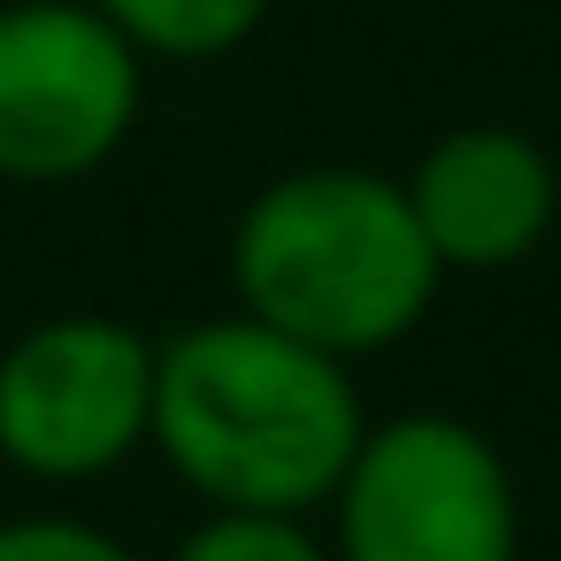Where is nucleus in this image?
Wrapping results in <instances>:
<instances>
[{"label": "nucleus", "instance_id": "nucleus-9", "mask_svg": "<svg viewBox=\"0 0 561 561\" xmlns=\"http://www.w3.org/2000/svg\"><path fill=\"white\" fill-rule=\"evenodd\" d=\"M0 561H131V546L70 515H16L0 523Z\"/></svg>", "mask_w": 561, "mask_h": 561}, {"label": "nucleus", "instance_id": "nucleus-4", "mask_svg": "<svg viewBox=\"0 0 561 561\" xmlns=\"http://www.w3.org/2000/svg\"><path fill=\"white\" fill-rule=\"evenodd\" d=\"M154 438V346L108 316H55L0 354V461L78 484Z\"/></svg>", "mask_w": 561, "mask_h": 561}, {"label": "nucleus", "instance_id": "nucleus-7", "mask_svg": "<svg viewBox=\"0 0 561 561\" xmlns=\"http://www.w3.org/2000/svg\"><path fill=\"white\" fill-rule=\"evenodd\" d=\"M93 9L139 47V55H170V62H208L231 55L270 0H93Z\"/></svg>", "mask_w": 561, "mask_h": 561}, {"label": "nucleus", "instance_id": "nucleus-1", "mask_svg": "<svg viewBox=\"0 0 561 561\" xmlns=\"http://www.w3.org/2000/svg\"><path fill=\"white\" fill-rule=\"evenodd\" d=\"M154 446L216 507L300 515L354 469L362 400L339 354L231 316L154 354Z\"/></svg>", "mask_w": 561, "mask_h": 561}, {"label": "nucleus", "instance_id": "nucleus-8", "mask_svg": "<svg viewBox=\"0 0 561 561\" xmlns=\"http://www.w3.org/2000/svg\"><path fill=\"white\" fill-rule=\"evenodd\" d=\"M170 561H323V546L293 515H254V507H216Z\"/></svg>", "mask_w": 561, "mask_h": 561}, {"label": "nucleus", "instance_id": "nucleus-2", "mask_svg": "<svg viewBox=\"0 0 561 561\" xmlns=\"http://www.w3.org/2000/svg\"><path fill=\"white\" fill-rule=\"evenodd\" d=\"M231 277L254 323L316 354H369L423 316L438 254L400 185L369 170H300L247 208Z\"/></svg>", "mask_w": 561, "mask_h": 561}, {"label": "nucleus", "instance_id": "nucleus-3", "mask_svg": "<svg viewBox=\"0 0 561 561\" xmlns=\"http://www.w3.org/2000/svg\"><path fill=\"white\" fill-rule=\"evenodd\" d=\"M139 124V47L93 0L0 9V178L70 185Z\"/></svg>", "mask_w": 561, "mask_h": 561}, {"label": "nucleus", "instance_id": "nucleus-5", "mask_svg": "<svg viewBox=\"0 0 561 561\" xmlns=\"http://www.w3.org/2000/svg\"><path fill=\"white\" fill-rule=\"evenodd\" d=\"M339 546L346 561H515L500 454L446 415L385 423L339 477Z\"/></svg>", "mask_w": 561, "mask_h": 561}, {"label": "nucleus", "instance_id": "nucleus-6", "mask_svg": "<svg viewBox=\"0 0 561 561\" xmlns=\"http://www.w3.org/2000/svg\"><path fill=\"white\" fill-rule=\"evenodd\" d=\"M408 208L438 254V270H507L553 224V170L515 131H454L408 185Z\"/></svg>", "mask_w": 561, "mask_h": 561}]
</instances>
